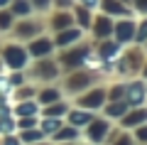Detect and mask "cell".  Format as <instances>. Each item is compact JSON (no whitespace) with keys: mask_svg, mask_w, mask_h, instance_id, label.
<instances>
[{"mask_svg":"<svg viewBox=\"0 0 147 145\" xmlns=\"http://www.w3.org/2000/svg\"><path fill=\"white\" fill-rule=\"evenodd\" d=\"M25 59H27L25 49H20V47H5V62L10 64V67H15V69L22 67Z\"/></svg>","mask_w":147,"mask_h":145,"instance_id":"obj_1","label":"cell"},{"mask_svg":"<svg viewBox=\"0 0 147 145\" xmlns=\"http://www.w3.org/2000/svg\"><path fill=\"white\" fill-rule=\"evenodd\" d=\"M127 93H130V106H140L142 101H145V96H147V88L142 86V84H132V86L127 88Z\"/></svg>","mask_w":147,"mask_h":145,"instance_id":"obj_2","label":"cell"},{"mask_svg":"<svg viewBox=\"0 0 147 145\" xmlns=\"http://www.w3.org/2000/svg\"><path fill=\"white\" fill-rule=\"evenodd\" d=\"M115 37H118V42L132 39V37H135V25H132V22H120V25L115 27Z\"/></svg>","mask_w":147,"mask_h":145,"instance_id":"obj_3","label":"cell"},{"mask_svg":"<svg viewBox=\"0 0 147 145\" xmlns=\"http://www.w3.org/2000/svg\"><path fill=\"white\" fill-rule=\"evenodd\" d=\"M105 99V93L100 91V88H96L93 93H88V96H84L81 99V106H86V108H96V106H100Z\"/></svg>","mask_w":147,"mask_h":145,"instance_id":"obj_4","label":"cell"},{"mask_svg":"<svg viewBox=\"0 0 147 145\" xmlns=\"http://www.w3.org/2000/svg\"><path fill=\"white\" fill-rule=\"evenodd\" d=\"M30 52L34 54V57H47V54L52 52V42L49 39H37L34 44L30 47Z\"/></svg>","mask_w":147,"mask_h":145,"instance_id":"obj_5","label":"cell"},{"mask_svg":"<svg viewBox=\"0 0 147 145\" xmlns=\"http://www.w3.org/2000/svg\"><path fill=\"white\" fill-rule=\"evenodd\" d=\"M103 7H105V12H110V15H127L125 5L118 3V0H103Z\"/></svg>","mask_w":147,"mask_h":145,"instance_id":"obj_6","label":"cell"},{"mask_svg":"<svg viewBox=\"0 0 147 145\" xmlns=\"http://www.w3.org/2000/svg\"><path fill=\"white\" fill-rule=\"evenodd\" d=\"M84 57H86L84 49H76V52H71V54H64L61 64H66V67H76V64H81V59H84Z\"/></svg>","mask_w":147,"mask_h":145,"instance_id":"obj_7","label":"cell"},{"mask_svg":"<svg viewBox=\"0 0 147 145\" xmlns=\"http://www.w3.org/2000/svg\"><path fill=\"white\" fill-rule=\"evenodd\" d=\"M108 133V123H93L91 125V140H103V135Z\"/></svg>","mask_w":147,"mask_h":145,"instance_id":"obj_8","label":"cell"},{"mask_svg":"<svg viewBox=\"0 0 147 145\" xmlns=\"http://www.w3.org/2000/svg\"><path fill=\"white\" fill-rule=\"evenodd\" d=\"M79 37H81V30H66V32H61L57 37V44H69V42L79 39Z\"/></svg>","mask_w":147,"mask_h":145,"instance_id":"obj_9","label":"cell"},{"mask_svg":"<svg viewBox=\"0 0 147 145\" xmlns=\"http://www.w3.org/2000/svg\"><path fill=\"white\" fill-rule=\"evenodd\" d=\"M96 35H98V37L110 35V20H108V17H100V20L96 22Z\"/></svg>","mask_w":147,"mask_h":145,"instance_id":"obj_10","label":"cell"},{"mask_svg":"<svg viewBox=\"0 0 147 145\" xmlns=\"http://www.w3.org/2000/svg\"><path fill=\"white\" fill-rule=\"evenodd\" d=\"M30 3H27V0H15V3H12V12H15V15H30Z\"/></svg>","mask_w":147,"mask_h":145,"instance_id":"obj_11","label":"cell"},{"mask_svg":"<svg viewBox=\"0 0 147 145\" xmlns=\"http://www.w3.org/2000/svg\"><path fill=\"white\" fill-rule=\"evenodd\" d=\"M147 118V111H135V113H130L125 118V125H135V123H142V120Z\"/></svg>","mask_w":147,"mask_h":145,"instance_id":"obj_12","label":"cell"},{"mask_svg":"<svg viewBox=\"0 0 147 145\" xmlns=\"http://www.w3.org/2000/svg\"><path fill=\"white\" fill-rule=\"evenodd\" d=\"M91 116L88 113H81V111H76V113H71V123L74 125H81V123H88Z\"/></svg>","mask_w":147,"mask_h":145,"instance_id":"obj_13","label":"cell"},{"mask_svg":"<svg viewBox=\"0 0 147 145\" xmlns=\"http://www.w3.org/2000/svg\"><path fill=\"white\" fill-rule=\"evenodd\" d=\"M88 84V76L86 74H79V76H74L71 81H69V88H76V86H86Z\"/></svg>","mask_w":147,"mask_h":145,"instance_id":"obj_14","label":"cell"},{"mask_svg":"<svg viewBox=\"0 0 147 145\" xmlns=\"http://www.w3.org/2000/svg\"><path fill=\"white\" fill-rule=\"evenodd\" d=\"M17 113H20V116H32V113H34V103H32V101H25V103H20Z\"/></svg>","mask_w":147,"mask_h":145,"instance_id":"obj_15","label":"cell"},{"mask_svg":"<svg viewBox=\"0 0 147 145\" xmlns=\"http://www.w3.org/2000/svg\"><path fill=\"white\" fill-rule=\"evenodd\" d=\"M100 54H103V57H115V54H118V44H103V47H100Z\"/></svg>","mask_w":147,"mask_h":145,"instance_id":"obj_16","label":"cell"},{"mask_svg":"<svg viewBox=\"0 0 147 145\" xmlns=\"http://www.w3.org/2000/svg\"><path fill=\"white\" fill-rule=\"evenodd\" d=\"M125 113V103H113L108 108V116H123Z\"/></svg>","mask_w":147,"mask_h":145,"instance_id":"obj_17","label":"cell"},{"mask_svg":"<svg viewBox=\"0 0 147 145\" xmlns=\"http://www.w3.org/2000/svg\"><path fill=\"white\" fill-rule=\"evenodd\" d=\"M135 37H137V39H140V42H147V20L142 22L140 27H137V32H135Z\"/></svg>","mask_w":147,"mask_h":145,"instance_id":"obj_18","label":"cell"},{"mask_svg":"<svg viewBox=\"0 0 147 145\" xmlns=\"http://www.w3.org/2000/svg\"><path fill=\"white\" fill-rule=\"evenodd\" d=\"M17 32H20L22 37H32V35L37 32V27H34V25H20V30H17Z\"/></svg>","mask_w":147,"mask_h":145,"instance_id":"obj_19","label":"cell"},{"mask_svg":"<svg viewBox=\"0 0 147 145\" xmlns=\"http://www.w3.org/2000/svg\"><path fill=\"white\" fill-rule=\"evenodd\" d=\"M49 116H59V113H66V106H52V108L47 111Z\"/></svg>","mask_w":147,"mask_h":145,"instance_id":"obj_20","label":"cell"},{"mask_svg":"<svg viewBox=\"0 0 147 145\" xmlns=\"http://www.w3.org/2000/svg\"><path fill=\"white\" fill-rule=\"evenodd\" d=\"M57 96H59V91H44L42 93V101H54Z\"/></svg>","mask_w":147,"mask_h":145,"instance_id":"obj_21","label":"cell"},{"mask_svg":"<svg viewBox=\"0 0 147 145\" xmlns=\"http://www.w3.org/2000/svg\"><path fill=\"white\" fill-rule=\"evenodd\" d=\"M12 130V120H3L0 123V133H10Z\"/></svg>","mask_w":147,"mask_h":145,"instance_id":"obj_22","label":"cell"},{"mask_svg":"<svg viewBox=\"0 0 147 145\" xmlns=\"http://www.w3.org/2000/svg\"><path fill=\"white\" fill-rule=\"evenodd\" d=\"M44 130H47V133H54V130H57V120H47V123H44Z\"/></svg>","mask_w":147,"mask_h":145,"instance_id":"obj_23","label":"cell"},{"mask_svg":"<svg viewBox=\"0 0 147 145\" xmlns=\"http://www.w3.org/2000/svg\"><path fill=\"white\" fill-rule=\"evenodd\" d=\"M37 138H42V133H39V130H32V133H25V140H37Z\"/></svg>","mask_w":147,"mask_h":145,"instance_id":"obj_24","label":"cell"},{"mask_svg":"<svg viewBox=\"0 0 147 145\" xmlns=\"http://www.w3.org/2000/svg\"><path fill=\"white\" fill-rule=\"evenodd\" d=\"M135 5L140 12H147V0H135Z\"/></svg>","mask_w":147,"mask_h":145,"instance_id":"obj_25","label":"cell"},{"mask_svg":"<svg viewBox=\"0 0 147 145\" xmlns=\"http://www.w3.org/2000/svg\"><path fill=\"white\" fill-rule=\"evenodd\" d=\"M34 5L39 7V10H47V7H49V0H34Z\"/></svg>","mask_w":147,"mask_h":145,"instance_id":"obj_26","label":"cell"},{"mask_svg":"<svg viewBox=\"0 0 147 145\" xmlns=\"http://www.w3.org/2000/svg\"><path fill=\"white\" fill-rule=\"evenodd\" d=\"M76 135V130H64V133H59L57 138H74Z\"/></svg>","mask_w":147,"mask_h":145,"instance_id":"obj_27","label":"cell"},{"mask_svg":"<svg viewBox=\"0 0 147 145\" xmlns=\"http://www.w3.org/2000/svg\"><path fill=\"white\" fill-rule=\"evenodd\" d=\"M10 25V15H0V27H7Z\"/></svg>","mask_w":147,"mask_h":145,"instance_id":"obj_28","label":"cell"},{"mask_svg":"<svg viewBox=\"0 0 147 145\" xmlns=\"http://www.w3.org/2000/svg\"><path fill=\"white\" fill-rule=\"evenodd\" d=\"M79 20L84 22V25H88V12H86V10H81V12H79Z\"/></svg>","mask_w":147,"mask_h":145,"instance_id":"obj_29","label":"cell"},{"mask_svg":"<svg viewBox=\"0 0 147 145\" xmlns=\"http://www.w3.org/2000/svg\"><path fill=\"white\" fill-rule=\"evenodd\" d=\"M57 25H59V27H61V25H69V17H66V15H59V17H57Z\"/></svg>","mask_w":147,"mask_h":145,"instance_id":"obj_30","label":"cell"},{"mask_svg":"<svg viewBox=\"0 0 147 145\" xmlns=\"http://www.w3.org/2000/svg\"><path fill=\"white\" fill-rule=\"evenodd\" d=\"M137 138H140V140H145V143H147V128H140V130H137Z\"/></svg>","mask_w":147,"mask_h":145,"instance_id":"obj_31","label":"cell"},{"mask_svg":"<svg viewBox=\"0 0 147 145\" xmlns=\"http://www.w3.org/2000/svg\"><path fill=\"white\" fill-rule=\"evenodd\" d=\"M115 145H132V143H130V138H127V135H123V138H120V140H118V143H115Z\"/></svg>","mask_w":147,"mask_h":145,"instance_id":"obj_32","label":"cell"},{"mask_svg":"<svg viewBox=\"0 0 147 145\" xmlns=\"http://www.w3.org/2000/svg\"><path fill=\"white\" fill-rule=\"evenodd\" d=\"M118 96H123V86H115V91H113V99H118Z\"/></svg>","mask_w":147,"mask_h":145,"instance_id":"obj_33","label":"cell"},{"mask_svg":"<svg viewBox=\"0 0 147 145\" xmlns=\"http://www.w3.org/2000/svg\"><path fill=\"white\" fill-rule=\"evenodd\" d=\"M84 5H88V7H93V5H98V0H81Z\"/></svg>","mask_w":147,"mask_h":145,"instance_id":"obj_34","label":"cell"},{"mask_svg":"<svg viewBox=\"0 0 147 145\" xmlns=\"http://www.w3.org/2000/svg\"><path fill=\"white\" fill-rule=\"evenodd\" d=\"M5 145H17V140H15V138H7V140H5Z\"/></svg>","mask_w":147,"mask_h":145,"instance_id":"obj_35","label":"cell"},{"mask_svg":"<svg viewBox=\"0 0 147 145\" xmlns=\"http://www.w3.org/2000/svg\"><path fill=\"white\" fill-rule=\"evenodd\" d=\"M0 116H7V106H0Z\"/></svg>","mask_w":147,"mask_h":145,"instance_id":"obj_36","label":"cell"},{"mask_svg":"<svg viewBox=\"0 0 147 145\" xmlns=\"http://www.w3.org/2000/svg\"><path fill=\"white\" fill-rule=\"evenodd\" d=\"M5 3H7V0H0V5H5Z\"/></svg>","mask_w":147,"mask_h":145,"instance_id":"obj_37","label":"cell"},{"mask_svg":"<svg viewBox=\"0 0 147 145\" xmlns=\"http://www.w3.org/2000/svg\"><path fill=\"white\" fill-rule=\"evenodd\" d=\"M145 74H147V67H145Z\"/></svg>","mask_w":147,"mask_h":145,"instance_id":"obj_38","label":"cell"}]
</instances>
